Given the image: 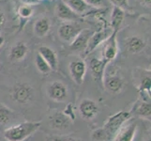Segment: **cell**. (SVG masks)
<instances>
[{
	"mask_svg": "<svg viewBox=\"0 0 151 141\" xmlns=\"http://www.w3.org/2000/svg\"><path fill=\"white\" fill-rule=\"evenodd\" d=\"M21 1H22V4L28 5V6H32V7L34 5H37L40 3L38 0H21Z\"/></svg>",
	"mask_w": 151,
	"mask_h": 141,
	"instance_id": "obj_33",
	"label": "cell"
},
{
	"mask_svg": "<svg viewBox=\"0 0 151 141\" xmlns=\"http://www.w3.org/2000/svg\"><path fill=\"white\" fill-rule=\"evenodd\" d=\"M4 43H5V38L3 37V36L0 35V48L4 45Z\"/></svg>",
	"mask_w": 151,
	"mask_h": 141,
	"instance_id": "obj_34",
	"label": "cell"
},
{
	"mask_svg": "<svg viewBox=\"0 0 151 141\" xmlns=\"http://www.w3.org/2000/svg\"><path fill=\"white\" fill-rule=\"evenodd\" d=\"M55 15L62 22H71V21H76L79 18V16L75 12H72L62 0H60L56 5Z\"/></svg>",
	"mask_w": 151,
	"mask_h": 141,
	"instance_id": "obj_21",
	"label": "cell"
},
{
	"mask_svg": "<svg viewBox=\"0 0 151 141\" xmlns=\"http://www.w3.org/2000/svg\"><path fill=\"white\" fill-rule=\"evenodd\" d=\"M135 81H136V87L138 91L142 95H147L150 99L151 90V78L150 71L148 70H139V72L135 74Z\"/></svg>",
	"mask_w": 151,
	"mask_h": 141,
	"instance_id": "obj_13",
	"label": "cell"
},
{
	"mask_svg": "<svg viewBox=\"0 0 151 141\" xmlns=\"http://www.w3.org/2000/svg\"><path fill=\"white\" fill-rule=\"evenodd\" d=\"M85 1L92 9H103L105 8H108L111 5L107 0H85Z\"/></svg>",
	"mask_w": 151,
	"mask_h": 141,
	"instance_id": "obj_28",
	"label": "cell"
},
{
	"mask_svg": "<svg viewBox=\"0 0 151 141\" xmlns=\"http://www.w3.org/2000/svg\"><path fill=\"white\" fill-rule=\"evenodd\" d=\"M107 1L114 7L120 8L124 10L129 8V0H107Z\"/></svg>",
	"mask_w": 151,
	"mask_h": 141,
	"instance_id": "obj_30",
	"label": "cell"
},
{
	"mask_svg": "<svg viewBox=\"0 0 151 141\" xmlns=\"http://www.w3.org/2000/svg\"><path fill=\"white\" fill-rule=\"evenodd\" d=\"M10 100L19 106H27L35 100V88L27 82L14 83L9 90Z\"/></svg>",
	"mask_w": 151,
	"mask_h": 141,
	"instance_id": "obj_2",
	"label": "cell"
},
{
	"mask_svg": "<svg viewBox=\"0 0 151 141\" xmlns=\"http://www.w3.org/2000/svg\"><path fill=\"white\" fill-rule=\"evenodd\" d=\"M132 116L137 117L139 119H145V121H150L151 118V106L150 102L145 100L144 98L138 99V100L133 103L132 110L129 111Z\"/></svg>",
	"mask_w": 151,
	"mask_h": 141,
	"instance_id": "obj_14",
	"label": "cell"
},
{
	"mask_svg": "<svg viewBox=\"0 0 151 141\" xmlns=\"http://www.w3.org/2000/svg\"><path fill=\"white\" fill-rule=\"evenodd\" d=\"M38 54H40L42 56V59L49 64L52 70L57 71V69H58V63H59L58 56H57L55 51L54 49H52L49 46L42 45L39 47Z\"/></svg>",
	"mask_w": 151,
	"mask_h": 141,
	"instance_id": "obj_20",
	"label": "cell"
},
{
	"mask_svg": "<svg viewBox=\"0 0 151 141\" xmlns=\"http://www.w3.org/2000/svg\"><path fill=\"white\" fill-rule=\"evenodd\" d=\"M138 131V125L136 121H129L118 130L114 137V141H133Z\"/></svg>",
	"mask_w": 151,
	"mask_h": 141,
	"instance_id": "obj_12",
	"label": "cell"
},
{
	"mask_svg": "<svg viewBox=\"0 0 151 141\" xmlns=\"http://www.w3.org/2000/svg\"><path fill=\"white\" fill-rule=\"evenodd\" d=\"M143 141H150V137H145Z\"/></svg>",
	"mask_w": 151,
	"mask_h": 141,
	"instance_id": "obj_35",
	"label": "cell"
},
{
	"mask_svg": "<svg viewBox=\"0 0 151 141\" xmlns=\"http://www.w3.org/2000/svg\"><path fill=\"white\" fill-rule=\"evenodd\" d=\"M113 32L114 30L111 27H104V28H101L98 31H94L93 34L91 35L89 40H88L86 50L84 51L85 56H88L89 54H91L99 46L103 44L104 41L110 37L113 34Z\"/></svg>",
	"mask_w": 151,
	"mask_h": 141,
	"instance_id": "obj_8",
	"label": "cell"
},
{
	"mask_svg": "<svg viewBox=\"0 0 151 141\" xmlns=\"http://www.w3.org/2000/svg\"><path fill=\"white\" fill-rule=\"evenodd\" d=\"M34 13V9L32 6H28V5L22 4L17 9V15L19 18L23 21H27L29 18L32 17Z\"/></svg>",
	"mask_w": 151,
	"mask_h": 141,
	"instance_id": "obj_26",
	"label": "cell"
},
{
	"mask_svg": "<svg viewBox=\"0 0 151 141\" xmlns=\"http://www.w3.org/2000/svg\"><path fill=\"white\" fill-rule=\"evenodd\" d=\"M46 95L55 103H68L70 98V88L65 82L55 80L46 87Z\"/></svg>",
	"mask_w": 151,
	"mask_h": 141,
	"instance_id": "obj_3",
	"label": "cell"
},
{
	"mask_svg": "<svg viewBox=\"0 0 151 141\" xmlns=\"http://www.w3.org/2000/svg\"><path fill=\"white\" fill-rule=\"evenodd\" d=\"M87 72V65L83 59H74L69 64V72L76 85L81 86L84 83L85 77Z\"/></svg>",
	"mask_w": 151,
	"mask_h": 141,
	"instance_id": "obj_9",
	"label": "cell"
},
{
	"mask_svg": "<svg viewBox=\"0 0 151 141\" xmlns=\"http://www.w3.org/2000/svg\"><path fill=\"white\" fill-rule=\"evenodd\" d=\"M38 1H39V2H40V1H43V0H38Z\"/></svg>",
	"mask_w": 151,
	"mask_h": 141,
	"instance_id": "obj_36",
	"label": "cell"
},
{
	"mask_svg": "<svg viewBox=\"0 0 151 141\" xmlns=\"http://www.w3.org/2000/svg\"><path fill=\"white\" fill-rule=\"evenodd\" d=\"M82 30V27L76 21H71V22H62L57 33L62 40L70 43Z\"/></svg>",
	"mask_w": 151,
	"mask_h": 141,
	"instance_id": "obj_10",
	"label": "cell"
},
{
	"mask_svg": "<svg viewBox=\"0 0 151 141\" xmlns=\"http://www.w3.org/2000/svg\"><path fill=\"white\" fill-rule=\"evenodd\" d=\"M109 63L103 59L102 57L98 59V57H92L89 60V69L93 78L100 83H102L104 72L106 71V67Z\"/></svg>",
	"mask_w": 151,
	"mask_h": 141,
	"instance_id": "obj_18",
	"label": "cell"
},
{
	"mask_svg": "<svg viewBox=\"0 0 151 141\" xmlns=\"http://www.w3.org/2000/svg\"><path fill=\"white\" fill-rule=\"evenodd\" d=\"M117 33L114 31L113 34L103 43L102 49V59H105L108 63L116 59L118 55V43H117Z\"/></svg>",
	"mask_w": 151,
	"mask_h": 141,
	"instance_id": "obj_11",
	"label": "cell"
},
{
	"mask_svg": "<svg viewBox=\"0 0 151 141\" xmlns=\"http://www.w3.org/2000/svg\"><path fill=\"white\" fill-rule=\"evenodd\" d=\"M140 6H142L145 9H150L151 6V0H137Z\"/></svg>",
	"mask_w": 151,
	"mask_h": 141,
	"instance_id": "obj_31",
	"label": "cell"
},
{
	"mask_svg": "<svg viewBox=\"0 0 151 141\" xmlns=\"http://www.w3.org/2000/svg\"><path fill=\"white\" fill-rule=\"evenodd\" d=\"M41 121H21L2 131L3 141H27L39 131Z\"/></svg>",
	"mask_w": 151,
	"mask_h": 141,
	"instance_id": "obj_1",
	"label": "cell"
},
{
	"mask_svg": "<svg viewBox=\"0 0 151 141\" xmlns=\"http://www.w3.org/2000/svg\"><path fill=\"white\" fill-rule=\"evenodd\" d=\"M51 1H54V0H51Z\"/></svg>",
	"mask_w": 151,
	"mask_h": 141,
	"instance_id": "obj_37",
	"label": "cell"
},
{
	"mask_svg": "<svg viewBox=\"0 0 151 141\" xmlns=\"http://www.w3.org/2000/svg\"><path fill=\"white\" fill-rule=\"evenodd\" d=\"M47 119L49 127L55 131H65L70 129L73 121L61 110H52Z\"/></svg>",
	"mask_w": 151,
	"mask_h": 141,
	"instance_id": "obj_6",
	"label": "cell"
},
{
	"mask_svg": "<svg viewBox=\"0 0 151 141\" xmlns=\"http://www.w3.org/2000/svg\"><path fill=\"white\" fill-rule=\"evenodd\" d=\"M93 32H94V31H92L90 29H83L81 32L77 35V37L70 43V49L71 51L84 52L86 48L88 40H89Z\"/></svg>",
	"mask_w": 151,
	"mask_h": 141,
	"instance_id": "obj_19",
	"label": "cell"
},
{
	"mask_svg": "<svg viewBox=\"0 0 151 141\" xmlns=\"http://www.w3.org/2000/svg\"><path fill=\"white\" fill-rule=\"evenodd\" d=\"M6 24V16H5L4 12L0 9V29L3 28V27Z\"/></svg>",
	"mask_w": 151,
	"mask_h": 141,
	"instance_id": "obj_32",
	"label": "cell"
},
{
	"mask_svg": "<svg viewBox=\"0 0 151 141\" xmlns=\"http://www.w3.org/2000/svg\"><path fill=\"white\" fill-rule=\"evenodd\" d=\"M50 28H51L50 20L47 17H44V16L40 17L36 20L34 23V27H33L35 36L40 39L46 37L47 34L49 33Z\"/></svg>",
	"mask_w": 151,
	"mask_h": 141,
	"instance_id": "obj_23",
	"label": "cell"
},
{
	"mask_svg": "<svg viewBox=\"0 0 151 141\" xmlns=\"http://www.w3.org/2000/svg\"><path fill=\"white\" fill-rule=\"evenodd\" d=\"M47 141H85L70 134H51L46 137Z\"/></svg>",
	"mask_w": 151,
	"mask_h": 141,
	"instance_id": "obj_27",
	"label": "cell"
},
{
	"mask_svg": "<svg viewBox=\"0 0 151 141\" xmlns=\"http://www.w3.org/2000/svg\"><path fill=\"white\" fill-rule=\"evenodd\" d=\"M147 45V41L144 38L138 35H132L128 37L124 41V46L126 50L132 55H138L142 53Z\"/></svg>",
	"mask_w": 151,
	"mask_h": 141,
	"instance_id": "obj_16",
	"label": "cell"
},
{
	"mask_svg": "<svg viewBox=\"0 0 151 141\" xmlns=\"http://www.w3.org/2000/svg\"><path fill=\"white\" fill-rule=\"evenodd\" d=\"M132 115L129 111H119L116 114L110 116L105 123L103 124V129L105 130V132L108 134V137H114L117 131L120 129L123 125L126 123L129 119H131Z\"/></svg>",
	"mask_w": 151,
	"mask_h": 141,
	"instance_id": "obj_4",
	"label": "cell"
},
{
	"mask_svg": "<svg viewBox=\"0 0 151 141\" xmlns=\"http://www.w3.org/2000/svg\"><path fill=\"white\" fill-rule=\"evenodd\" d=\"M91 138L94 141H104L109 137H108L107 133L105 132V130L103 129V127H101V128L95 129L94 131L92 132Z\"/></svg>",
	"mask_w": 151,
	"mask_h": 141,
	"instance_id": "obj_29",
	"label": "cell"
},
{
	"mask_svg": "<svg viewBox=\"0 0 151 141\" xmlns=\"http://www.w3.org/2000/svg\"><path fill=\"white\" fill-rule=\"evenodd\" d=\"M62 1L79 17L88 14L92 10V8L88 6L85 0H62Z\"/></svg>",
	"mask_w": 151,
	"mask_h": 141,
	"instance_id": "obj_22",
	"label": "cell"
},
{
	"mask_svg": "<svg viewBox=\"0 0 151 141\" xmlns=\"http://www.w3.org/2000/svg\"><path fill=\"white\" fill-rule=\"evenodd\" d=\"M78 112L84 121H91L99 115L100 106L96 101L89 98H85L82 99L78 103Z\"/></svg>",
	"mask_w": 151,
	"mask_h": 141,
	"instance_id": "obj_7",
	"label": "cell"
},
{
	"mask_svg": "<svg viewBox=\"0 0 151 141\" xmlns=\"http://www.w3.org/2000/svg\"><path fill=\"white\" fill-rule=\"evenodd\" d=\"M28 46L23 40L16 41L9 51V59L12 62L23 61L28 54Z\"/></svg>",
	"mask_w": 151,
	"mask_h": 141,
	"instance_id": "obj_17",
	"label": "cell"
},
{
	"mask_svg": "<svg viewBox=\"0 0 151 141\" xmlns=\"http://www.w3.org/2000/svg\"><path fill=\"white\" fill-rule=\"evenodd\" d=\"M124 17H125V10L120 8L113 6L110 23H111V28L114 31H116V32L119 31L124 21Z\"/></svg>",
	"mask_w": 151,
	"mask_h": 141,
	"instance_id": "obj_24",
	"label": "cell"
},
{
	"mask_svg": "<svg viewBox=\"0 0 151 141\" xmlns=\"http://www.w3.org/2000/svg\"><path fill=\"white\" fill-rule=\"evenodd\" d=\"M35 66L41 75H44V76L49 75L51 72H53V70L51 69L49 64L42 59V56L38 53L36 54V56H35Z\"/></svg>",
	"mask_w": 151,
	"mask_h": 141,
	"instance_id": "obj_25",
	"label": "cell"
},
{
	"mask_svg": "<svg viewBox=\"0 0 151 141\" xmlns=\"http://www.w3.org/2000/svg\"><path fill=\"white\" fill-rule=\"evenodd\" d=\"M104 88L111 94H119L124 90L125 79L116 72H109L105 71L102 79Z\"/></svg>",
	"mask_w": 151,
	"mask_h": 141,
	"instance_id": "obj_5",
	"label": "cell"
},
{
	"mask_svg": "<svg viewBox=\"0 0 151 141\" xmlns=\"http://www.w3.org/2000/svg\"><path fill=\"white\" fill-rule=\"evenodd\" d=\"M17 114L9 106L0 103V131L18 123Z\"/></svg>",
	"mask_w": 151,
	"mask_h": 141,
	"instance_id": "obj_15",
	"label": "cell"
}]
</instances>
